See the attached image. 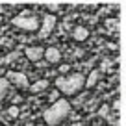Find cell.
Wrapping results in <instances>:
<instances>
[{
	"label": "cell",
	"instance_id": "12",
	"mask_svg": "<svg viewBox=\"0 0 126 126\" xmlns=\"http://www.w3.org/2000/svg\"><path fill=\"white\" fill-rule=\"evenodd\" d=\"M8 115L9 117H19V106H15V104H13V106H9V110H8Z\"/></svg>",
	"mask_w": 126,
	"mask_h": 126
},
{
	"label": "cell",
	"instance_id": "14",
	"mask_svg": "<svg viewBox=\"0 0 126 126\" xmlns=\"http://www.w3.org/2000/svg\"><path fill=\"white\" fill-rule=\"evenodd\" d=\"M59 72H69V65H61V67H59Z\"/></svg>",
	"mask_w": 126,
	"mask_h": 126
},
{
	"label": "cell",
	"instance_id": "13",
	"mask_svg": "<svg viewBox=\"0 0 126 126\" xmlns=\"http://www.w3.org/2000/svg\"><path fill=\"white\" fill-rule=\"evenodd\" d=\"M59 93H61V91H52V93H50V100H52V102H56V100H58L59 98Z\"/></svg>",
	"mask_w": 126,
	"mask_h": 126
},
{
	"label": "cell",
	"instance_id": "4",
	"mask_svg": "<svg viewBox=\"0 0 126 126\" xmlns=\"http://www.w3.org/2000/svg\"><path fill=\"white\" fill-rule=\"evenodd\" d=\"M54 26H56V17L54 15H45L43 22H41V28H39V35L41 37H47L54 32Z\"/></svg>",
	"mask_w": 126,
	"mask_h": 126
},
{
	"label": "cell",
	"instance_id": "1",
	"mask_svg": "<svg viewBox=\"0 0 126 126\" xmlns=\"http://www.w3.org/2000/svg\"><path fill=\"white\" fill-rule=\"evenodd\" d=\"M71 115V104L65 98H58L56 102H52V106L45 111L43 119L48 126H59L61 122H65Z\"/></svg>",
	"mask_w": 126,
	"mask_h": 126
},
{
	"label": "cell",
	"instance_id": "6",
	"mask_svg": "<svg viewBox=\"0 0 126 126\" xmlns=\"http://www.w3.org/2000/svg\"><path fill=\"white\" fill-rule=\"evenodd\" d=\"M8 76H9V82H13L15 85H19V87H28V78H26V74L24 72H8Z\"/></svg>",
	"mask_w": 126,
	"mask_h": 126
},
{
	"label": "cell",
	"instance_id": "10",
	"mask_svg": "<svg viewBox=\"0 0 126 126\" xmlns=\"http://www.w3.org/2000/svg\"><path fill=\"white\" fill-rule=\"evenodd\" d=\"M98 78H100V71H93L89 76H87V80H85V85H87V87H93V85H96Z\"/></svg>",
	"mask_w": 126,
	"mask_h": 126
},
{
	"label": "cell",
	"instance_id": "11",
	"mask_svg": "<svg viewBox=\"0 0 126 126\" xmlns=\"http://www.w3.org/2000/svg\"><path fill=\"white\" fill-rule=\"evenodd\" d=\"M48 89V80H39V82H35L33 85H32V91L33 93H41V91Z\"/></svg>",
	"mask_w": 126,
	"mask_h": 126
},
{
	"label": "cell",
	"instance_id": "2",
	"mask_svg": "<svg viewBox=\"0 0 126 126\" xmlns=\"http://www.w3.org/2000/svg\"><path fill=\"white\" fill-rule=\"evenodd\" d=\"M56 87L63 94H76L78 91H82V87H85V76L80 74V72L69 74V76H58L56 78Z\"/></svg>",
	"mask_w": 126,
	"mask_h": 126
},
{
	"label": "cell",
	"instance_id": "7",
	"mask_svg": "<svg viewBox=\"0 0 126 126\" xmlns=\"http://www.w3.org/2000/svg\"><path fill=\"white\" fill-rule=\"evenodd\" d=\"M45 59H47L48 63H58L59 59H61V52L56 47H48L47 50H45Z\"/></svg>",
	"mask_w": 126,
	"mask_h": 126
},
{
	"label": "cell",
	"instance_id": "3",
	"mask_svg": "<svg viewBox=\"0 0 126 126\" xmlns=\"http://www.w3.org/2000/svg\"><path fill=\"white\" fill-rule=\"evenodd\" d=\"M11 24L24 32H35L41 28V22L35 15H19V17H13L11 19Z\"/></svg>",
	"mask_w": 126,
	"mask_h": 126
},
{
	"label": "cell",
	"instance_id": "5",
	"mask_svg": "<svg viewBox=\"0 0 126 126\" xmlns=\"http://www.w3.org/2000/svg\"><path fill=\"white\" fill-rule=\"evenodd\" d=\"M24 56H26L30 61H39L45 56V50L41 47H28L26 50H24Z\"/></svg>",
	"mask_w": 126,
	"mask_h": 126
},
{
	"label": "cell",
	"instance_id": "8",
	"mask_svg": "<svg viewBox=\"0 0 126 126\" xmlns=\"http://www.w3.org/2000/svg\"><path fill=\"white\" fill-rule=\"evenodd\" d=\"M9 89H11V83H9L8 78H0V100H4L9 94Z\"/></svg>",
	"mask_w": 126,
	"mask_h": 126
},
{
	"label": "cell",
	"instance_id": "9",
	"mask_svg": "<svg viewBox=\"0 0 126 126\" xmlns=\"http://www.w3.org/2000/svg\"><path fill=\"white\" fill-rule=\"evenodd\" d=\"M72 37H74L76 41H85L87 37H89V32H87V28L78 26V28H74V32H72Z\"/></svg>",
	"mask_w": 126,
	"mask_h": 126
}]
</instances>
